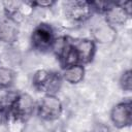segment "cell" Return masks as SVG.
<instances>
[{"mask_svg":"<svg viewBox=\"0 0 132 132\" xmlns=\"http://www.w3.org/2000/svg\"><path fill=\"white\" fill-rule=\"evenodd\" d=\"M62 75L59 72L39 69L32 77V85L38 91L44 95H56L62 87Z\"/></svg>","mask_w":132,"mask_h":132,"instance_id":"6da1fadb","label":"cell"},{"mask_svg":"<svg viewBox=\"0 0 132 132\" xmlns=\"http://www.w3.org/2000/svg\"><path fill=\"white\" fill-rule=\"evenodd\" d=\"M56 36L53 27L47 23H39L31 33L32 47L38 52L44 53L51 51Z\"/></svg>","mask_w":132,"mask_h":132,"instance_id":"7a4b0ae2","label":"cell"},{"mask_svg":"<svg viewBox=\"0 0 132 132\" xmlns=\"http://www.w3.org/2000/svg\"><path fill=\"white\" fill-rule=\"evenodd\" d=\"M36 112L43 121H56L63 112L62 101L56 95H43L36 105Z\"/></svg>","mask_w":132,"mask_h":132,"instance_id":"3957f363","label":"cell"},{"mask_svg":"<svg viewBox=\"0 0 132 132\" xmlns=\"http://www.w3.org/2000/svg\"><path fill=\"white\" fill-rule=\"evenodd\" d=\"M36 109V104L33 98L27 93L18 92L9 108L8 114L19 118L27 122Z\"/></svg>","mask_w":132,"mask_h":132,"instance_id":"277c9868","label":"cell"},{"mask_svg":"<svg viewBox=\"0 0 132 132\" xmlns=\"http://www.w3.org/2000/svg\"><path fill=\"white\" fill-rule=\"evenodd\" d=\"M65 14L66 16L75 23H84L90 20L94 13L90 1L73 0L65 3Z\"/></svg>","mask_w":132,"mask_h":132,"instance_id":"5b68a950","label":"cell"},{"mask_svg":"<svg viewBox=\"0 0 132 132\" xmlns=\"http://www.w3.org/2000/svg\"><path fill=\"white\" fill-rule=\"evenodd\" d=\"M110 121L118 129L130 127L132 124V101L126 99L112 106L110 110Z\"/></svg>","mask_w":132,"mask_h":132,"instance_id":"8992f818","label":"cell"},{"mask_svg":"<svg viewBox=\"0 0 132 132\" xmlns=\"http://www.w3.org/2000/svg\"><path fill=\"white\" fill-rule=\"evenodd\" d=\"M72 42L80 65L89 64L93 61L96 53V42L89 38H72Z\"/></svg>","mask_w":132,"mask_h":132,"instance_id":"52a82bcc","label":"cell"},{"mask_svg":"<svg viewBox=\"0 0 132 132\" xmlns=\"http://www.w3.org/2000/svg\"><path fill=\"white\" fill-rule=\"evenodd\" d=\"M19 23L5 15L0 18V41L6 44L14 43L19 38Z\"/></svg>","mask_w":132,"mask_h":132,"instance_id":"ba28073f","label":"cell"},{"mask_svg":"<svg viewBox=\"0 0 132 132\" xmlns=\"http://www.w3.org/2000/svg\"><path fill=\"white\" fill-rule=\"evenodd\" d=\"M104 16L105 23L114 28V26L124 25L131 15L123 8L120 2H114L113 6L104 14Z\"/></svg>","mask_w":132,"mask_h":132,"instance_id":"9c48e42d","label":"cell"},{"mask_svg":"<svg viewBox=\"0 0 132 132\" xmlns=\"http://www.w3.org/2000/svg\"><path fill=\"white\" fill-rule=\"evenodd\" d=\"M62 70H63V72L61 73V75H62L63 80L67 81L70 85H77V84L81 82L85 78L86 69H85L84 65L76 64V65L66 67Z\"/></svg>","mask_w":132,"mask_h":132,"instance_id":"30bf717a","label":"cell"},{"mask_svg":"<svg viewBox=\"0 0 132 132\" xmlns=\"http://www.w3.org/2000/svg\"><path fill=\"white\" fill-rule=\"evenodd\" d=\"M94 38L95 42H100V43H107L111 42L114 37H116V29L108 24L104 23L101 26L97 27L94 30Z\"/></svg>","mask_w":132,"mask_h":132,"instance_id":"8fae6325","label":"cell"},{"mask_svg":"<svg viewBox=\"0 0 132 132\" xmlns=\"http://www.w3.org/2000/svg\"><path fill=\"white\" fill-rule=\"evenodd\" d=\"M15 79V72L8 68L0 66V90L10 88Z\"/></svg>","mask_w":132,"mask_h":132,"instance_id":"7c38bea8","label":"cell"},{"mask_svg":"<svg viewBox=\"0 0 132 132\" xmlns=\"http://www.w3.org/2000/svg\"><path fill=\"white\" fill-rule=\"evenodd\" d=\"M5 124L7 125V129L9 130V132H23L26 122L11 114H8Z\"/></svg>","mask_w":132,"mask_h":132,"instance_id":"4fadbf2b","label":"cell"},{"mask_svg":"<svg viewBox=\"0 0 132 132\" xmlns=\"http://www.w3.org/2000/svg\"><path fill=\"white\" fill-rule=\"evenodd\" d=\"M119 84L123 91L130 92L132 90V71H131V69H127L122 73Z\"/></svg>","mask_w":132,"mask_h":132,"instance_id":"5bb4252c","label":"cell"},{"mask_svg":"<svg viewBox=\"0 0 132 132\" xmlns=\"http://www.w3.org/2000/svg\"><path fill=\"white\" fill-rule=\"evenodd\" d=\"M91 6L93 8L94 12L100 13V14H105L114 4V2H104V1H90Z\"/></svg>","mask_w":132,"mask_h":132,"instance_id":"9a60e30c","label":"cell"},{"mask_svg":"<svg viewBox=\"0 0 132 132\" xmlns=\"http://www.w3.org/2000/svg\"><path fill=\"white\" fill-rule=\"evenodd\" d=\"M29 4L34 8V7H38V8H51L52 6H54L56 4V1L54 0H38V1H28Z\"/></svg>","mask_w":132,"mask_h":132,"instance_id":"2e32d148","label":"cell"},{"mask_svg":"<svg viewBox=\"0 0 132 132\" xmlns=\"http://www.w3.org/2000/svg\"><path fill=\"white\" fill-rule=\"evenodd\" d=\"M7 116H8V113H7L3 108L0 107V125L5 124L6 119H7Z\"/></svg>","mask_w":132,"mask_h":132,"instance_id":"e0dca14e","label":"cell"}]
</instances>
